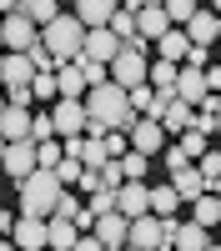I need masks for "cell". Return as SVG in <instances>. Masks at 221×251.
<instances>
[{
	"mask_svg": "<svg viewBox=\"0 0 221 251\" xmlns=\"http://www.w3.org/2000/svg\"><path fill=\"white\" fill-rule=\"evenodd\" d=\"M60 191H66V186L55 181V171H30L25 181H20V211L35 216V221H46V216L55 211Z\"/></svg>",
	"mask_w": 221,
	"mask_h": 251,
	"instance_id": "1",
	"label": "cell"
},
{
	"mask_svg": "<svg viewBox=\"0 0 221 251\" xmlns=\"http://www.w3.org/2000/svg\"><path fill=\"white\" fill-rule=\"evenodd\" d=\"M80 40H86V25H80L75 15H55L46 30H40V46H46L60 66H66V60H75L80 55Z\"/></svg>",
	"mask_w": 221,
	"mask_h": 251,
	"instance_id": "2",
	"label": "cell"
},
{
	"mask_svg": "<svg viewBox=\"0 0 221 251\" xmlns=\"http://www.w3.org/2000/svg\"><path fill=\"white\" fill-rule=\"evenodd\" d=\"M146 40H131V46H121L116 50V60L106 66V75H111V86H121V91H136V86H146Z\"/></svg>",
	"mask_w": 221,
	"mask_h": 251,
	"instance_id": "3",
	"label": "cell"
},
{
	"mask_svg": "<svg viewBox=\"0 0 221 251\" xmlns=\"http://www.w3.org/2000/svg\"><path fill=\"white\" fill-rule=\"evenodd\" d=\"M15 5H20V0H15ZM35 40H40V30H35V25H30V20L20 15V10L0 20V46H10V55H25Z\"/></svg>",
	"mask_w": 221,
	"mask_h": 251,
	"instance_id": "4",
	"label": "cell"
},
{
	"mask_svg": "<svg viewBox=\"0 0 221 251\" xmlns=\"http://www.w3.org/2000/svg\"><path fill=\"white\" fill-rule=\"evenodd\" d=\"M126 246L131 251H171L166 246V226H161L156 216H136L131 231H126Z\"/></svg>",
	"mask_w": 221,
	"mask_h": 251,
	"instance_id": "5",
	"label": "cell"
},
{
	"mask_svg": "<svg viewBox=\"0 0 221 251\" xmlns=\"http://www.w3.org/2000/svg\"><path fill=\"white\" fill-rule=\"evenodd\" d=\"M161 226H166V246L171 251H206L211 246L206 226H196V221H181L176 226V216H171V221H161Z\"/></svg>",
	"mask_w": 221,
	"mask_h": 251,
	"instance_id": "6",
	"label": "cell"
},
{
	"mask_svg": "<svg viewBox=\"0 0 221 251\" xmlns=\"http://www.w3.org/2000/svg\"><path fill=\"white\" fill-rule=\"evenodd\" d=\"M116 216H126V221H136V216H151V186L126 181V186L116 191Z\"/></svg>",
	"mask_w": 221,
	"mask_h": 251,
	"instance_id": "7",
	"label": "cell"
},
{
	"mask_svg": "<svg viewBox=\"0 0 221 251\" xmlns=\"http://www.w3.org/2000/svg\"><path fill=\"white\" fill-rule=\"evenodd\" d=\"M50 126H55V136H86V106L80 100H55V111H50Z\"/></svg>",
	"mask_w": 221,
	"mask_h": 251,
	"instance_id": "8",
	"label": "cell"
},
{
	"mask_svg": "<svg viewBox=\"0 0 221 251\" xmlns=\"http://www.w3.org/2000/svg\"><path fill=\"white\" fill-rule=\"evenodd\" d=\"M126 141H131V151H136V156H146V161H151V156L161 151V141H166V131H161L156 121H141V116H136V121H131V131H126Z\"/></svg>",
	"mask_w": 221,
	"mask_h": 251,
	"instance_id": "9",
	"label": "cell"
},
{
	"mask_svg": "<svg viewBox=\"0 0 221 251\" xmlns=\"http://www.w3.org/2000/svg\"><path fill=\"white\" fill-rule=\"evenodd\" d=\"M0 166H5V176L20 186L30 171H35V146L30 141H15V146H5V156H0Z\"/></svg>",
	"mask_w": 221,
	"mask_h": 251,
	"instance_id": "10",
	"label": "cell"
},
{
	"mask_svg": "<svg viewBox=\"0 0 221 251\" xmlns=\"http://www.w3.org/2000/svg\"><path fill=\"white\" fill-rule=\"evenodd\" d=\"M216 30H221V20H216L211 10H196V15L186 20V30H181V35H186V46H191V50H211Z\"/></svg>",
	"mask_w": 221,
	"mask_h": 251,
	"instance_id": "11",
	"label": "cell"
},
{
	"mask_svg": "<svg viewBox=\"0 0 221 251\" xmlns=\"http://www.w3.org/2000/svg\"><path fill=\"white\" fill-rule=\"evenodd\" d=\"M126 231H131V221H126V216H116V211L96 216V226H91V236L106 246V251H121V246H126Z\"/></svg>",
	"mask_w": 221,
	"mask_h": 251,
	"instance_id": "12",
	"label": "cell"
},
{
	"mask_svg": "<svg viewBox=\"0 0 221 251\" xmlns=\"http://www.w3.org/2000/svg\"><path fill=\"white\" fill-rule=\"evenodd\" d=\"M116 50H121V40H116L111 30H86V40H80V55L96 60V66H111Z\"/></svg>",
	"mask_w": 221,
	"mask_h": 251,
	"instance_id": "13",
	"label": "cell"
},
{
	"mask_svg": "<svg viewBox=\"0 0 221 251\" xmlns=\"http://www.w3.org/2000/svg\"><path fill=\"white\" fill-rule=\"evenodd\" d=\"M116 10H121V5H111V0H80V5H75V20H80L86 30H106Z\"/></svg>",
	"mask_w": 221,
	"mask_h": 251,
	"instance_id": "14",
	"label": "cell"
},
{
	"mask_svg": "<svg viewBox=\"0 0 221 251\" xmlns=\"http://www.w3.org/2000/svg\"><path fill=\"white\" fill-rule=\"evenodd\" d=\"M171 191H176V201H201L206 196V181H201L196 166H181V171H171Z\"/></svg>",
	"mask_w": 221,
	"mask_h": 251,
	"instance_id": "15",
	"label": "cell"
},
{
	"mask_svg": "<svg viewBox=\"0 0 221 251\" xmlns=\"http://www.w3.org/2000/svg\"><path fill=\"white\" fill-rule=\"evenodd\" d=\"M206 96H211V91H206V75H201V71H191V66L176 71V100L196 106V100H206Z\"/></svg>",
	"mask_w": 221,
	"mask_h": 251,
	"instance_id": "16",
	"label": "cell"
},
{
	"mask_svg": "<svg viewBox=\"0 0 221 251\" xmlns=\"http://www.w3.org/2000/svg\"><path fill=\"white\" fill-rule=\"evenodd\" d=\"M10 236H15V246H20V251H46V221L20 216V221L10 226Z\"/></svg>",
	"mask_w": 221,
	"mask_h": 251,
	"instance_id": "17",
	"label": "cell"
},
{
	"mask_svg": "<svg viewBox=\"0 0 221 251\" xmlns=\"http://www.w3.org/2000/svg\"><path fill=\"white\" fill-rule=\"evenodd\" d=\"M0 141H5V146H15V141H30V111L5 106V116H0Z\"/></svg>",
	"mask_w": 221,
	"mask_h": 251,
	"instance_id": "18",
	"label": "cell"
},
{
	"mask_svg": "<svg viewBox=\"0 0 221 251\" xmlns=\"http://www.w3.org/2000/svg\"><path fill=\"white\" fill-rule=\"evenodd\" d=\"M55 96L60 100H80V96H86V75H80L75 60H66V66L55 71Z\"/></svg>",
	"mask_w": 221,
	"mask_h": 251,
	"instance_id": "19",
	"label": "cell"
},
{
	"mask_svg": "<svg viewBox=\"0 0 221 251\" xmlns=\"http://www.w3.org/2000/svg\"><path fill=\"white\" fill-rule=\"evenodd\" d=\"M166 30H171V25H166V10H161V5H141V10H136V35H141V40H161Z\"/></svg>",
	"mask_w": 221,
	"mask_h": 251,
	"instance_id": "20",
	"label": "cell"
},
{
	"mask_svg": "<svg viewBox=\"0 0 221 251\" xmlns=\"http://www.w3.org/2000/svg\"><path fill=\"white\" fill-rule=\"evenodd\" d=\"M0 80L15 91V86H30L35 71H30V60H25V55H0Z\"/></svg>",
	"mask_w": 221,
	"mask_h": 251,
	"instance_id": "21",
	"label": "cell"
},
{
	"mask_svg": "<svg viewBox=\"0 0 221 251\" xmlns=\"http://www.w3.org/2000/svg\"><path fill=\"white\" fill-rule=\"evenodd\" d=\"M80 231H75V221H46V246L50 251H75Z\"/></svg>",
	"mask_w": 221,
	"mask_h": 251,
	"instance_id": "22",
	"label": "cell"
},
{
	"mask_svg": "<svg viewBox=\"0 0 221 251\" xmlns=\"http://www.w3.org/2000/svg\"><path fill=\"white\" fill-rule=\"evenodd\" d=\"M15 10H20V15H25V20H30V25H35V30H46V25H50V20L60 15V5H55V0H20V5H15Z\"/></svg>",
	"mask_w": 221,
	"mask_h": 251,
	"instance_id": "23",
	"label": "cell"
},
{
	"mask_svg": "<svg viewBox=\"0 0 221 251\" xmlns=\"http://www.w3.org/2000/svg\"><path fill=\"white\" fill-rule=\"evenodd\" d=\"M176 71L181 66H171V60H151L146 66V86L151 91H176Z\"/></svg>",
	"mask_w": 221,
	"mask_h": 251,
	"instance_id": "24",
	"label": "cell"
},
{
	"mask_svg": "<svg viewBox=\"0 0 221 251\" xmlns=\"http://www.w3.org/2000/svg\"><path fill=\"white\" fill-rule=\"evenodd\" d=\"M156 126H161V131H176V136H181V131H191V106H186V100H171L166 116H161Z\"/></svg>",
	"mask_w": 221,
	"mask_h": 251,
	"instance_id": "25",
	"label": "cell"
},
{
	"mask_svg": "<svg viewBox=\"0 0 221 251\" xmlns=\"http://www.w3.org/2000/svg\"><path fill=\"white\" fill-rule=\"evenodd\" d=\"M156 50H161V60H171V66H181L191 46H186V35H181V30H166V35L156 40Z\"/></svg>",
	"mask_w": 221,
	"mask_h": 251,
	"instance_id": "26",
	"label": "cell"
},
{
	"mask_svg": "<svg viewBox=\"0 0 221 251\" xmlns=\"http://www.w3.org/2000/svg\"><path fill=\"white\" fill-rule=\"evenodd\" d=\"M176 206H181V201H176L171 186H151V216H156V221H171Z\"/></svg>",
	"mask_w": 221,
	"mask_h": 251,
	"instance_id": "27",
	"label": "cell"
},
{
	"mask_svg": "<svg viewBox=\"0 0 221 251\" xmlns=\"http://www.w3.org/2000/svg\"><path fill=\"white\" fill-rule=\"evenodd\" d=\"M106 30H111V35L121 40V46H131V40H141V35H136V15H131L126 5H121V10L111 15V25H106Z\"/></svg>",
	"mask_w": 221,
	"mask_h": 251,
	"instance_id": "28",
	"label": "cell"
},
{
	"mask_svg": "<svg viewBox=\"0 0 221 251\" xmlns=\"http://www.w3.org/2000/svg\"><path fill=\"white\" fill-rule=\"evenodd\" d=\"M176 151L186 156V161H201L211 146H206V136H201V131H181V146H176Z\"/></svg>",
	"mask_w": 221,
	"mask_h": 251,
	"instance_id": "29",
	"label": "cell"
},
{
	"mask_svg": "<svg viewBox=\"0 0 221 251\" xmlns=\"http://www.w3.org/2000/svg\"><path fill=\"white\" fill-rule=\"evenodd\" d=\"M161 10H166V25H171V20H176V30L181 25H186V20L201 10V5H191V0H166V5H161Z\"/></svg>",
	"mask_w": 221,
	"mask_h": 251,
	"instance_id": "30",
	"label": "cell"
},
{
	"mask_svg": "<svg viewBox=\"0 0 221 251\" xmlns=\"http://www.w3.org/2000/svg\"><path fill=\"white\" fill-rule=\"evenodd\" d=\"M196 206V226H216L221 221V201L216 196H201V201H191Z\"/></svg>",
	"mask_w": 221,
	"mask_h": 251,
	"instance_id": "31",
	"label": "cell"
},
{
	"mask_svg": "<svg viewBox=\"0 0 221 251\" xmlns=\"http://www.w3.org/2000/svg\"><path fill=\"white\" fill-rule=\"evenodd\" d=\"M60 161H66V156H60V146H55V141H46V146H35V171H55Z\"/></svg>",
	"mask_w": 221,
	"mask_h": 251,
	"instance_id": "32",
	"label": "cell"
},
{
	"mask_svg": "<svg viewBox=\"0 0 221 251\" xmlns=\"http://www.w3.org/2000/svg\"><path fill=\"white\" fill-rule=\"evenodd\" d=\"M196 171H201V181H206V191H211V186L221 181V156H216V151H206V156L196 161Z\"/></svg>",
	"mask_w": 221,
	"mask_h": 251,
	"instance_id": "33",
	"label": "cell"
},
{
	"mask_svg": "<svg viewBox=\"0 0 221 251\" xmlns=\"http://www.w3.org/2000/svg\"><path fill=\"white\" fill-rule=\"evenodd\" d=\"M121 176H126V181H141V176H146V156L126 151V156H121Z\"/></svg>",
	"mask_w": 221,
	"mask_h": 251,
	"instance_id": "34",
	"label": "cell"
},
{
	"mask_svg": "<svg viewBox=\"0 0 221 251\" xmlns=\"http://www.w3.org/2000/svg\"><path fill=\"white\" fill-rule=\"evenodd\" d=\"M80 176H86V166H80V161H60V166H55V181H60V186H80Z\"/></svg>",
	"mask_w": 221,
	"mask_h": 251,
	"instance_id": "35",
	"label": "cell"
},
{
	"mask_svg": "<svg viewBox=\"0 0 221 251\" xmlns=\"http://www.w3.org/2000/svg\"><path fill=\"white\" fill-rule=\"evenodd\" d=\"M55 136V126H50V116H30V146H46Z\"/></svg>",
	"mask_w": 221,
	"mask_h": 251,
	"instance_id": "36",
	"label": "cell"
},
{
	"mask_svg": "<svg viewBox=\"0 0 221 251\" xmlns=\"http://www.w3.org/2000/svg\"><path fill=\"white\" fill-rule=\"evenodd\" d=\"M91 216H106V211H116V191H91V206H86Z\"/></svg>",
	"mask_w": 221,
	"mask_h": 251,
	"instance_id": "37",
	"label": "cell"
},
{
	"mask_svg": "<svg viewBox=\"0 0 221 251\" xmlns=\"http://www.w3.org/2000/svg\"><path fill=\"white\" fill-rule=\"evenodd\" d=\"M75 211H80V206H75V196H71V191H60V201H55L50 221H75Z\"/></svg>",
	"mask_w": 221,
	"mask_h": 251,
	"instance_id": "38",
	"label": "cell"
},
{
	"mask_svg": "<svg viewBox=\"0 0 221 251\" xmlns=\"http://www.w3.org/2000/svg\"><path fill=\"white\" fill-rule=\"evenodd\" d=\"M30 96H35V100H50V96H55V75H35V80H30Z\"/></svg>",
	"mask_w": 221,
	"mask_h": 251,
	"instance_id": "39",
	"label": "cell"
},
{
	"mask_svg": "<svg viewBox=\"0 0 221 251\" xmlns=\"http://www.w3.org/2000/svg\"><path fill=\"white\" fill-rule=\"evenodd\" d=\"M166 166H171V171H181V166H191V161H186V156H181L176 146H171V151H166Z\"/></svg>",
	"mask_w": 221,
	"mask_h": 251,
	"instance_id": "40",
	"label": "cell"
},
{
	"mask_svg": "<svg viewBox=\"0 0 221 251\" xmlns=\"http://www.w3.org/2000/svg\"><path fill=\"white\" fill-rule=\"evenodd\" d=\"M10 226H15V216L5 211V206H0V241H5V236H10Z\"/></svg>",
	"mask_w": 221,
	"mask_h": 251,
	"instance_id": "41",
	"label": "cell"
},
{
	"mask_svg": "<svg viewBox=\"0 0 221 251\" xmlns=\"http://www.w3.org/2000/svg\"><path fill=\"white\" fill-rule=\"evenodd\" d=\"M75 251H106V246H100L96 236H80V241H75Z\"/></svg>",
	"mask_w": 221,
	"mask_h": 251,
	"instance_id": "42",
	"label": "cell"
},
{
	"mask_svg": "<svg viewBox=\"0 0 221 251\" xmlns=\"http://www.w3.org/2000/svg\"><path fill=\"white\" fill-rule=\"evenodd\" d=\"M216 100H221V96H216ZM216 136H221V111H216Z\"/></svg>",
	"mask_w": 221,
	"mask_h": 251,
	"instance_id": "43",
	"label": "cell"
},
{
	"mask_svg": "<svg viewBox=\"0 0 221 251\" xmlns=\"http://www.w3.org/2000/svg\"><path fill=\"white\" fill-rule=\"evenodd\" d=\"M0 251H15V246H10V241H0Z\"/></svg>",
	"mask_w": 221,
	"mask_h": 251,
	"instance_id": "44",
	"label": "cell"
},
{
	"mask_svg": "<svg viewBox=\"0 0 221 251\" xmlns=\"http://www.w3.org/2000/svg\"><path fill=\"white\" fill-rule=\"evenodd\" d=\"M206 251H221V241H211V246H206Z\"/></svg>",
	"mask_w": 221,
	"mask_h": 251,
	"instance_id": "45",
	"label": "cell"
},
{
	"mask_svg": "<svg viewBox=\"0 0 221 251\" xmlns=\"http://www.w3.org/2000/svg\"><path fill=\"white\" fill-rule=\"evenodd\" d=\"M0 116H5V96H0Z\"/></svg>",
	"mask_w": 221,
	"mask_h": 251,
	"instance_id": "46",
	"label": "cell"
},
{
	"mask_svg": "<svg viewBox=\"0 0 221 251\" xmlns=\"http://www.w3.org/2000/svg\"><path fill=\"white\" fill-rule=\"evenodd\" d=\"M0 156H5V141H0Z\"/></svg>",
	"mask_w": 221,
	"mask_h": 251,
	"instance_id": "47",
	"label": "cell"
},
{
	"mask_svg": "<svg viewBox=\"0 0 221 251\" xmlns=\"http://www.w3.org/2000/svg\"><path fill=\"white\" fill-rule=\"evenodd\" d=\"M121 251H131V246H121Z\"/></svg>",
	"mask_w": 221,
	"mask_h": 251,
	"instance_id": "48",
	"label": "cell"
},
{
	"mask_svg": "<svg viewBox=\"0 0 221 251\" xmlns=\"http://www.w3.org/2000/svg\"><path fill=\"white\" fill-rule=\"evenodd\" d=\"M216 40H221V30H216Z\"/></svg>",
	"mask_w": 221,
	"mask_h": 251,
	"instance_id": "49",
	"label": "cell"
},
{
	"mask_svg": "<svg viewBox=\"0 0 221 251\" xmlns=\"http://www.w3.org/2000/svg\"><path fill=\"white\" fill-rule=\"evenodd\" d=\"M46 251H50V246H46Z\"/></svg>",
	"mask_w": 221,
	"mask_h": 251,
	"instance_id": "50",
	"label": "cell"
},
{
	"mask_svg": "<svg viewBox=\"0 0 221 251\" xmlns=\"http://www.w3.org/2000/svg\"><path fill=\"white\" fill-rule=\"evenodd\" d=\"M216 226H221V221H216Z\"/></svg>",
	"mask_w": 221,
	"mask_h": 251,
	"instance_id": "51",
	"label": "cell"
}]
</instances>
